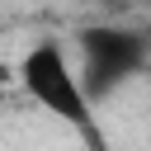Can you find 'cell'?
Wrapping results in <instances>:
<instances>
[{
	"mask_svg": "<svg viewBox=\"0 0 151 151\" xmlns=\"http://www.w3.org/2000/svg\"><path fill=\"white\" fill-rule=\"evenodd\" d=\"M14 80H19V90H24L42 113H52L57 123L76 127V137H85L94 151H104L94 104H90V94H85L76 66H71V57H66V47H61L57 38H38V42L19 57Z\"/></svg>",
	"mask_w": 151,
	"mask_h": 151,
	"instance_id": "obj_1",
	"label": "cell"
},
{
	"mask_svg": "<svg viewBox=\"0 0 151 151\" xmlns=\"http://www.w3.org/2000/svg\"><path fill=\"white\" fill-rule=\"evenodd\" d=\"M76 52H80L76 76H80L90 104H104V99L118 94L132 76L146 71V61H151V33L127 28V24H113V19H104V24H80V28H76Z\"/></svg>",
	"mask_w": 151,
	"mask_h": 151,
	"instance_id": "obj_2",
	"label": "cell"
},
{
	"mask_svg": "<svg viewBox=\"0 0 151 151\" xmlns=\"http://www.w3.org/2000/svg\"><path fill=\"white\" fill-rule=\"evenodd\" d=\"M104 5H113V9H132V5H142V0H104Z\"/></svg>",
	"mask_w": 151,
	"mask_h": 151,
	"instance_id": "obj_3",
	"label": "cell"
}]
</instances>
